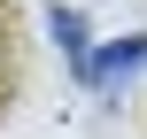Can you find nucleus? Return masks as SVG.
Instances as JSON below:
<instances>
[{"label":"nucleus","mask_w":147,"mask_h":139,"mask_svg":"<svg viewBox=\"0 0 147 139\" xmlns=\"http://www.w3.org/2000/svg\"><path fill=\"white\" fill-rule=\"evenodd\" d=\"M54 39H62V54H70V70L85 77V15H78V8H54Z\"/></svg>","instance_id":"obj_2"},{"label":"nucleus","mask_w":147,"mask_h":139,"mask_svg":"<svg viewBox=\"0 0 147 139\" xmlns=\"http://www.w3.org/2000/svg\"><path fill=\"white\" fill-rule=\"evenodd\" d=\"M147 70V39H116L109 54H85V85H116V77H140Z\"/></svg>","instance_id":"obj_1"}]
</instances>
